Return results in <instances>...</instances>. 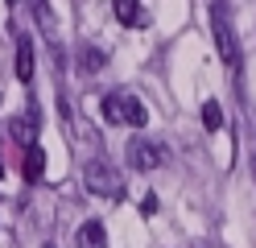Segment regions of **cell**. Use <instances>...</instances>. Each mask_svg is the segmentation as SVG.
I'll return each instance as SVG.
<instances>
[{"label": "cell", "instance_id": "6da1fadb", "mask_svg": "<svg viewBox=\"0 0 256 248\" xmlns=\"http://www.w3.org/2000/svg\"><path fill=\"white\" fill-rule=\"evenodd\" d=\"M104 120L108 124H132V128H140L149 120V112H145V104H140L136 95L112 91V95H104Z\"/></svg>", "mask_w": 256, "mask_h": 248}, {"label": "cell", "instance_id": "8fae6325", "mask_svg": "<svg viewBox=\"0 0 256 248\" xmlns=\"http://www.w3.org/2000/svg\"><path fill=\"white\" fill-rule=\"evenodd\" d=\"M202 124L211 128V132H215V128H223V108L215 104V99H206V104H202Z\"/></svg>", "mask_w": 256, "mask_h": 248}, {"label": "cell", "instance_id": "30bf717a", "mask_svg": "<svg viewBox=\"0 0 256 248\" xmlns=\"http://www.w3.org/2000/svg\"><path fill=\"white\" fill-rule=\"evenodd\" d=\"M104 62H108V54H104V50H95V46H83V50H78V71H83V75L104 71Z\"/></svg>", "mask_w": 256, "mask_h": 248}, {"label": "cell", "instance_id": "5b68a950", "mask_svg": "<svg viewBox=\"0 0 256 248\" xmlns=\"http://www.w3.org/2000/svg\"><path fill=\"white\" fill-rule=\"evenodd\" d=\"M38 128H42V116L29 108V112H21L17 120H12V141H17V145H34L38 141Z\"/></svg>", "mask_w": 256, "mask_h": 248}, {"label": "cell", "instance_id": "7a4b0ae2", "mask_svg": "<svg viewBox=\"0 0 256 248\" xmlns=\"http://www.w3.org/2000/svg\"><path fill=\"white\" fill-rule=\"evenodd\" d=\"M162 161H166V149L157 145V141H149V137H132V141H128V165H132V170L149 174Z\"/></svg>", "mask_w": 256, "mask_h": 248}, {"label": "cell", "instance_id": "277c9868", "mask_svg": "<svg viewBox=\"0 0 256 248\" xmlns=\"http://www.w3.org/2000/svg\"><path fill=\"white\" fill-rule=\"evenodd\" d=\"M83 182H87V190H91V194L120 198V178H116V170H112L108 161H91V165H87V174H83Z\"/></svg>", "mask_w": 256, "mask_h": 248}, {"label": "cell", "instance_id": "7c38bea8", "mask_svg": "<svg viewBox=\"0 0 256 248\" xmlns=\"http://www.w3.org/2000/svg\"><path fill=\"white\" fill-rule=\"evenodd\" d=\"M140 211H145V215H153V211H157V198H153V194H145V203H140Z\"/></svg>", "mask_w": 256, "mask_h": 248}, {"label": "cell", "instance_id": "3957f363", "mask_svg": "<svg viewBox=\"0 0 256 248\" xmlns=\"http://www.w3.org/2000/svg\"><path fill=\"white\" fill-rule=\"evenodd\" d=\"M211 33H215L219 58L228 62V66H240V42H236L232 21H228V13H223V9H215V13H211Z\"/></svg>", "mask_w": 256, "mask_h": 248}, {"label": "cell", "instance_id": "ba28073f", "mask_svg": "<svg viewBox=\"0 0 256 248\" xmlns=\"http://www.w3.org/2000/svg\"><path fill=\"white\" fill-rule=\"evenodd\" d=\"M46 174V149L34 141V145H25V182H42Z\"/></svg>", "mask_w": 256, "mask_h": 248}, {"label": "cell", "instance_id": "52a82bcc", "mask_svg": "<svg viewBox=\"0 0 256 248\" xmlns=\"http://www.w3.org/2000/svg\"><path fill=\"white\" fill-rule=\"evenodd\" d=\"M74 244H78V248H108V231H104V223H100V219H87L83 227H78Z\"/></svg>", "mask_w": 256, "mask_h": 248}, {"label": "cell", "instance_id": "8992f818", "mask_svg": "<svg viewBox=\"0 0 256 248\" xmlns=\"http://www.w3.org/2000/svg\"><path fill=\"white\" fill-rule=\"evenodd\" d=\"M112 13H116V21H120V25H128V29L145 25V13H140V0H112Z\"/></svg>", "mask_w": 256, "mask_h": 248}, {"label": "cell", "instance_id": "4fadbf2b", "mask_svg": "<svg viewBox=\"0 0 256 248\" xmlns=\"http://www.w3.org/2000/svg\"><path fill=\"white\" fill-rule=\"evenodd\" d=\"M0 178H4V157H0Z\"/></svg>", "mask_w": 256, "mask_h": 248}, {"label": "cell", "instance_id": "9c48e42d", "mask_svg": "<svg viewBox=\"0 0 256 248\" xmlns=\"http://www.w3.org/2000/svg\"><path fill=\"white\" fill-rule=\"evenodd\" d=\"M17 79L34 83V42L29 38H17Z\"/></svg>", "mask_w": 256, "mask_h": 248}]
</instances>
